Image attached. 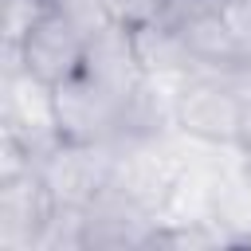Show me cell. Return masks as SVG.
<instances>
[{
    "label": "cell",
    "instance_id": "1",
    "mask_svg": "<svg viewBox=\"0 0 251 251\" xmlns=\"http://www.w3.org/2000/svg\"><path fill=\"white\" fill-rule=\"evenodd\" d=\"M4 94H0V126L4 137H12L31 161L51 153L63 133H59V114H55V86L35 78L12 51L4 55Z\"/></svg>",
    "mask_w": 251,
    "mask_h": 251
},
{
    "label": "cell",
    "instance_id": "2",
    "mask_svg": "<svg viewBox=\"0 0 251 251\" xmlns=\"http://www.w3.org/2000/svg\"><path fill=\"white\" fill-rule=\"evenodd\" d=\"M55 114H59L63 141L110 145L126 137V106L106 86H98L86 71L55 86Z\"/></svg>",
    "mask_w": 251,
    "mask_h": 251
},
{
    "label": "cell",
    "instance_id": "3",
    "mask_svg": "<svg viewBox=\"0 0 251 251\" xmlns=\"http://www.w3.org/2000/svg\"><path fill=\"white\" fill-rule=\"evenodd\" d=\"M8 51H12L35 78L59 86V82H67L71 75L82 71V59H86V31H82L55 0H47L43 16L31 24V31H27L16 47H8Z\"/></svg>",
    "mask_w": 251,
    "mask_h": 251
},
{
    "label": "cell",
    "instance_id": "4",
    "mask_svg": "<svg viewBox=\"0 0 251 251\" xmlns=\"http://www.w3.org/2000/svg\"><path fill=\"white\" fill-rule=\"evenodd\" d=\"M55 208L59 204L35 165L0 173V251H39Z\"/></svg>",
    "mask_w": 251,
    "mask_h": 251
},
{
    "label": "cell",
    "instance_id": "5",
    "mask_svg": "<svg viewBox=\"0 0 251 251\" xmlns=\"http://www.w3.org/2000/svg\"><path fill=\"white\" fill-rule=\"evenodd\" d=\"M43 173L55 204L63 208H90L98 192L110 180L114 169V141L110 145H86V141H59L51 153L35 161Z\"/></svg>",
    "mask_w": 251,
    "mask_h": 251
},
{
    "label": "cell",
    "instance_id": "6",
    "mask_svg": "<svg viewBox=\"0 0 251 251\" xmlns=\"http://www.w3.org/2000/svg\"><path fill=\"white\" fill-rule=\"evenodd\" d=\"M82 71L106 86L126 110L129 102L149 86V75L137 59V43H133V27L129 24H106L102 31H94L86 39V59H82Z\"/></svg>",
    "mask_w": 251,
    "mask_h": 251
},
{
    "label": "cell",
    "instance_id": "7",
    "mask_svg": "<svg viewBox=\"0 0 251 251\" xmlns=\"http://www.w3.org/2000/svg\"><path fill=\"white\" fill-rule=\"evenodd\" d=\"M133 27V43H137V59L149 75L153 86L161 90H176L192 71H196V59L192 51L184 47V39L176 35V27H169L165 20L149 16L141 24H129Z\"/></svg>",
    "mask_w": 251,
    "mask_h": 251
},
{
    "label": "cell",
    "instance_id": "8",
    "mask_svg": "<svg viewBox=\"0 0 251 251\" xmlns=\"http://www.w3.org/2000/svg\"><path fill=\"white\" fill-rule=\"evenodd\" d=\"M102 4L118 24H141L157 12V0H102Z\"/></svg>",
    "mask_w": 251,
    "mask_h": 251
},
{
    "label": "cell",
    "instance_id": "9",
    "mask_svg": "<svg viewBox=\"0 0 251 251\" xmlns=\"http://www.w3.org/2000/svg\"><path fill=\"white\" fill-rule=\"evenodd\" d=\"M247 157H251V145H247Z\"/></svg>",
    "mask_w": 251,
    "mask_h": 251
}]
</instances>
